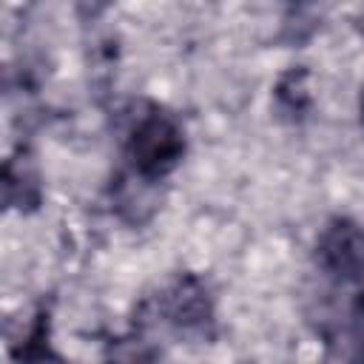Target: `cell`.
<instances>
[{
    "instance_id": "52a82bcc",
    "label": "cell",
    "mask_w": 364,
    "mask_h": 364,
    "mask_svg": "<svg viewBox=\"0 0 364 364\" xmlns=\"http://www.w3.org/2000/svg\"><path fill=\"white\" fill-rule=\"evenodd\" d=\"M108 364H151V355L139 338H119L108 350Z\"/></svg>"
},
{
    "instance_id": "277c9868",
    "label": "cell",
    "mask_w": 364,
    "mask_h": 364,
    "mask_svg": "<svg viewBox=\"0 0 364 364\" xmlns=\"http://www.w3.org/2000/svg\"><path fill=\"white\" fill-rule=\"evenodd\" d=\"M3 188H6V202L9 205H37L40 202V182L31 173V168L26 162H9L6 165V176H3Z\"/></svg>"
},
{
    "instance_id": "ba28073f",
    "label": "cell",
    "mask_w": 364,
    "mask_h": 364,
    "mask_svg": "<svg viewBox=\"0 0 364 364\" xmlns=\"http://www.w3.org/2000/svg\"><path fill=\"white\" fill-rule=\"evenodd\" d=\"M361 119H364V91H361Z\"/></svg>"
},
{
    "instance_id": "6da1fadb",
    "label": "cell",
    "mask_w": 364,
    "mask_h": 364,
    "mask_svg": "<svg viewBox=\"0 0 364 364\" xmlns=\"http://www.w3.org/2000/svg\"><path fill=\"white\" fill-rule=\"evenodd\" d=\"M185 156V131L179 119L159 108L151 105L145 114H139L128 131V159L134 173L142 182H159Z\"/></svg>"
},
{
    "instance_id": "5b68a950",
    "label": "cell",
    "mask_w": 364,
    "mask_h": 364,
    "mask_svg": "<svg viewBox=\"0 0 364 364\" xmlns=\"http://www.w3.org/2000/svg\"><path fill=\"white\" fill-rule=\"evenodd\" d=\"M276 100L287 114H301L310 105V88H307V74L304 71H290L282 77L276 88Z\"/></svg>"
},
{
    "instance_id": "8992f818",
    "label": "cell",
    "mask_w": 364,
    "mask_h": 364,
    "mask_svg": "<svg viewBox=\"0 0 364 364\" xmlns=\"http://www.w3.org/2000/svg\"><path fill=\"white\" fill-rule=\"evenodd\" d=\"M347 341H350V355L355 364H364V290L355 296L350 307V324H347Z\"/></svg>"
},
{
    "instance_id": "7a4b0ae2",
    "label": "cell",
    "mask_w": 364,
    "mask_h": 364,
    "mask_svg": "<svg viewBox=\"0 0 364 364\" xmlns=\"http://www.w3.org/2000/svg\"><path fill=\"white\" fill-rule=\"evenodd\" d=\"M316 259L324 273L341 282L364 276V228L353 219L336 216L324 225L316 242Z\"/></svg>"
},
{
    "instance_id": "3957f363",
    "label": "cell",
    "mask_w": 364,
    "mask_h": 364,
    "mask_svg": "<svg viewBox=\"0 0 364 364\" xmlns=\"http://www.w3.org/2000/svg\"><path fill=\"white\" fill-rule=\"evenodd\" d=\"M162 313L168 316V321H173L176 327L185 330H199L210 321V296L205 290V284L193 276L179 279L162 299Z\"/></svg>"
}]
</instances>
